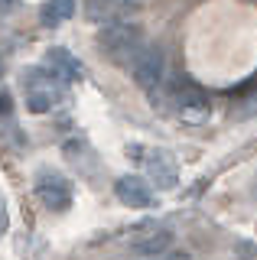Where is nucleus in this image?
Wrapping results in <instances>:
<instances>
[{
  "label": "nucleus",
  "mask_w": 257,
  "mask_h": 260,
  "mask_svg": "<svg viewBox=\"0 0 257 260\" xmlns=\"http://www.w3.org/2000/svg\"><path fill=\"white\" fill-rule=\"evenodd\" d=\"M98 46L104 52V59H111L114 65H134V59L143 52V36L134 23H108L98 32Z\"/></svg>",
  "instance_id": "nucleus-1"
},
{
  "label": "nucleus",
  "mask_w": 257,
  "mask_h": 260,
  "mask_svg": "<svg viewBox=\"0 0 257 260\" xmlns=\"http://www.w3.org/2000/svg\"><path fill=\"white\" fill-rule=\"evenodd\" d=\"M131 72H134L137 88H143V91H156V85L163 81V52H159V46H143V52L134 59Z\"/></svg>",
  "instance_id": "nucleus-6"
},
{
  "label": "nucleus",
  "mask_w": 257,
  "mask_h": 260,
  "mask_svg": "<svg viewBox=\"0 0 257 260\" xmlns=\"http://www.w3.org/2000/svg\"><path fill=\"white\" fill-rule=\"evenodd\" d=\"M36 195L49 211H66L72 205V182L66 176H59V173H39Z\"/></svg>",
  "instance_id": "nucleus-4"
},
{
  "label": "nucleus",
  "mask_w": 257,
  "mask_h": 260,
  "mask_svg": "<svg viewBox=\"0 0 257 260\" xmlns=\"http://www.w3.org/2000/svg\"><path fill=\"white\" fill-rule=\"evenodd\" d=\"M10 108H13V98L7 94V91H0V117H7V114H10Z\"/></svg>",
  "instance_id": "nucleus-12"
},
{
  "label": "nucleus",
  "mask_w": 257,
  "mask_h": 260,
  "mask_svg": "<svg viewBox=\"0 0 257 260\" xmlns=\"http://www.w3.org/2000/svg\"><path fill=\"white\" fill-rule=\"evenodd\" d=\"M173 247V231L166 224H143L127 238V250L134 257H159Z\"/></svg>",
  "instance_id": "nucleus-3"
},
{
  "label": "nucleus",
  "mask_w": 257,
  "mask_h": 260,
  "mask_svg": "<svg viewBox=\"0 0 257 260\" xmlns=\"http://www.w3.org/2000/svg\"><path fill=\"white\" fill-rule=\"evenodd\" d=\"M13 4V0H0V10H7V7H10Z\"/></svg>",
  "instance_id": "nucleus-14"
},
{
  "label": "nucleus",
  "mask_w": 257,
  "mask_h": 260,
  "mask_svg": "<svg viewBox=\"0 0 257 260\" xmlns=\"http://www.w3.org/2000/svg\"><path fill=\"white\" fill-rule=\"evenodd\" d=\"M147 173H150V179H153L159 189H170V185H176V179H179V173H176V159L170 156V153H163V150L147 153Z\"/></svg>",
  "instance_id": "nucleus-8"
},
{
  "label": "nucleus",
  "mask_w": 257,
  "mask_h": 260,
  "mask_svg": "<svg viewBox=\"0 0 257 260\" xmlns=\"http://www.w3.org/2000/svg\"><path fill=\"white\" fill-rule=\"evenodd\" d=\"M114 195L124 202L127 208H153L156 195H153V185L147 182L143 176H120L114 182Z\"/></svg>",
  "instance_id": "nucleus-7"
},
{
  "label": "nucleus",
  "mask_w": 257,
  "mask_h": 260,
  "mask_svg": "<svg viewBox=\"0 0 257 260\" xmlns=\"http://www.w3.org/2000/svg\"><path fill=\"white\" fill-rule=\"evenodd\" d=\"M120 0H88V13L94 16V20H111V23H117V16H120Z\"/></svg>",
  "instance_id": "nucleus-11"
},
{
  "label": "nucleus",
  "mask_w": 257,
  "mask_h": 260,
  "mask_svg": "<svg viewBox=\"0 0 257 260\" xmlns=\"http://www.w3.org/2000/svg\"><path fill=\"white\" fill-rule=\"evenodd\" d=\"M75 16V0H46L43 10H39V20L43 26H59Z\"/></svg>",
  "instance_id": "nucleus-10"
},
{
  "label": "nucleus",
  "mask_w": 257,
  "mask_h": 260,
  "mask_svg": "<svg viewBox=\"0 0 257 260\" xmlns=\"http://www.w3.org/2000/svg\"><path fill=\"white\" fill-rule=\"evenodd\" d=\"M55 104H59V81H55L49 72L29 75V81H26V108L33 114H46V111H52Z\"/></svg>",
  "instance_id": "nucleus-5"
},
{
  "label": "nucleus",
  "mask_w": 257,
  "mask_h": 260,
  "mask_svg": "<svg viewBox=\"0 0 257 260\" xmlns=\"http://www.w3.org/2000/svg\"><path fill=\"white\" fill-rule=\"evenodd\" d=\"M173 94H176V111H179V117L186 120V124H202V120L208 117V98L199 85H192V81L186 75L176 78L173 85Z\"/></svg>",
  "instance_id": "nucleus-2"
},
{
  "label": "nucleus",
  "mask_w": 257,
  "mask_h": 260,
  "mask_svg": "<svg viewBox=\"0 0 257 260\" xmlns=\"http://www.w3.org/2000/svg\"><path fill=\"white\" fill-rule=\"evenodd\" d=\"M7 224H10V218H7V208H4V202H0V238L7 234Z\"/></svg>",
  "instance_id": "nucleus-13"
},
{
  "label": "nucleus",
  "mask_w": 257,
  "mask_h": 260,
  "mask_svg": "<svg viewBox=\"0 0 257 260\" xmlns=\"http://www.w3.org/2000/svg\"><path fill=\"white\" fill-rule=\"evenodd\" d=\"M49 75L59 78V81H75L82 78V65H78V59L69 52V49H49Z\"/></svg>",
  "instance_id": "nucleus-9"
}]
</instances>
